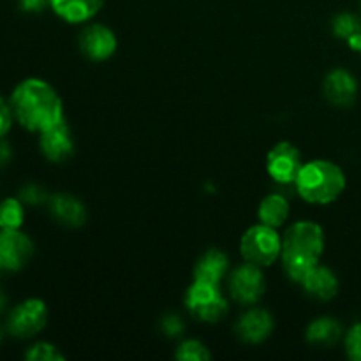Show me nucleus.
I'll return each instance as SVG.
<instances>
[{
    "instance_id": "nucleus-1",
    "label": "nucleus",
    "mask_w": 361,
    "mask_h": 361,
    "mask_svg": "<svg viewBox=\"0 0 361 361\" xmlns=\"http://www.w3.org/2000/svg\"><path fill=\"white\" fill-rule=\"evenodd\" d=\"M14 118L30 133H42L63 118V102L59 92L41 78H27L11 94Z\"/></svg>"
},
{
    "instance_id": "nucleus-2",
    "label": "nucleus",
    "mask_w": 361,
    "mask_h": 361,
    "mask_svg": "<svg viewBox=\"0 0 361 361\" xmlns=\"http://www.w3.org/2000/svg\"><path fill=\"white\" fill-rule=\"evenodd\" d=\"M324 252V231L317 222L300 221L289 226L282 236L281 261L286 275L300 284Z\"/></svg>"
},
{
    "instance_id": "nucleus-3",
    "label": "nucleus",
    "mask_w": 361,
    "mask_h": 361,
    "mask_svg": "<svg viewBox=\"0 0 361 361\" xmlns=\"http://www.w3.org/2000/svg\"><path fill=\"white\" fill-rule=\"evenodd\" d=\"M348 180L338 164L328 159H312L303 162L295 180V190L309 204H330L345 190Z\"/></svg>"
},
{
    "instance_id": "nucleus-4",
    "label": "nucleus",
    "mask_w": 361,
    "mask_h": 361,
    "mask_svg": "<svg viewBox=\"0 0 361 361\" xmlns=\"http://www.w3.org/2000/svg\"><path fill=\"white\" fill-rule=\"evenodd\" d=\"M282 238L277 229L270 226L259 224L250 226L240 240V252L247 263L257 267H271L281 257Z\"/></svg>"
},
{
    "instance_id": "nucleus-5",
    "label": "nucleus",
    "mask_w": 361,
    "mask_h": 361,
    "mask_svg": "<svg viewBox=\"0 0 361 361\" xmlns=\"http://www.w3.org/2000/svg\"><path fill=\"white\" fill-rule=\"evenodd\" d=\"M185 307L196 319L203 323H217L228 314L229 305L222 295L221 286L194 281L185 293Z\"/></svg>"
},
{
    "instance_id": "nucleus-6",
    "label": "nucleus",
    "mask_w": 361,
    "mask_h": 361,
    "mask_svg": "<svg viewBox=\"0 0 361 361\" xmlns=\"http://www.w3.org/2000/svg\"><path fill=\"white\" fill-rule=\"evenodd\" d=\"M229 295L242 305H256L267 291L263 268L252 263H243L231 271L228 279Z\"/></svg>"
},
{
    "instance_id": "nucleus-7",
    "label": "nucleus",
    "mask_w": 361,
    "mask_h": 361,
    "mask_svg": "<svg viewBox=\"0 0 361 361\" xmlns=\"http://www.w3.org/2000/svg\"><path fill=\"white\" fill-rule=\"evenodd\" d=\"M48 307L39 298H27L18 303L7 317V331L16 338H30L44 330Z\"/></svg>"
},
{
    "instance_id": "nucleus-8",
    "label": "nucleus",
    "mask_w": 361,
    "mask_h": 361,
    "mask_svg": "<svg viewBox=\"0 0 361 361\" xmlns=\"http://www.w3.org/2000/svg\"><path fill=\"white\" fill-rule=\"evenodd\" d=\"M303 161L298 148L289 141H279L267 155V171L279 185H293Z\"/></svg>"
},
{
    "instance_id": "nucleus-9",
    "label": "nucleus",
    "mask_w": 361,
    "mask_h": 361,
    "mask_svg": "<svg viewBox=\"0 0 361 361\" xmlns=\"http://www.w3.org/2000/svg\"><path fill=\"white\" fill-rule=\"evenodd\" d=\"M34 242L21 229H0V263L7 271H20L34 256Z\"/></svg>"
},
{
    "instance_id": "nucleus-10",
    "label": "nucleus",
    "mask_w": 361,
    "mask_h": 361,
    "mask_svg": "<svg viewBox=\"0 0 361 361\" xmlns=\"http://www.w3.org/2000/svg\"><path fill=\"white\" fill-rule=\"evenodd\" d=\"M80 51L92 62H104L115 55L118 48V39L116 34L104 23H90L81 30Z\"/></svg>"
},
{
    "instance_id": "nucleus-11",
    "label": "nucleus",
    "mask_w": 361,
    "mask_h": 361,
    "mask_svg": "<svg viewBox=\"0 0 361 361\" xmlns=\"http://www.w3.org/2000/svg\"><path fill=\"white\" fill-rule=\"evenodd\" d=\"M39 148H41L42 155L55 164L66 162L73 157L74 150H76V141H74L73 130H71L66 116L55 126L39 133Z\"/></svg>"
},
{
    "instance_id": "nucleus-12",
    "label": "nucleus",
    "mask_w": 361,
    "mask_h": 361,
    "mask_svg": "<svg viewBox=\"0 0 361 361\" xmlns=\"http://www.w3.org/2000/svg\"><path fill=\"white\" fill-rule=\"evenodd\" d=\"M360 85L355 74L344 67H335L324 76L323 94L335 108H351L358 99Z\"/></svg>"
},
{
    "instance_id": "nucleus-13",
    "label": "nucleus",
    "mask_w": 361,
    "mask_h": 361,
    "mask_svg": "<svg viewBox=\"0 0 361 361\" xmlns=\"http://www.w3.org/2000/svg\"><path fill=\"white\" fill-rule=\"evenodd\" d=\"M48 210L59 224L66 228H81L87 222V208L83 201L69 192L49 194Z\"/></svg>"
},
{
    "instance_id": "nucleus-14",
    "label": "nucleus",
    "mask_w": 361,
    "mask_h": 361,
    "mask_svg": "<svg viewBox=\"0 0 361 361\" xmlns=\"http://www.w3.org/2000/svg\"><path fill=\"white\" fill-rule=\"evenodd\" d=\"M275 328L274 316L267 309H254L247 310L236 323V334L247 344H261L271 335Z\"/></svg>"
},
{
    "instance_id": "nucleus-15",
    "label": "nucleus",
    "mask_w": 361,
    "mask_h": 361,
    "mask_svg": "<svg viewBox=\"0 0 361 361\" xmlns=\"http://www.w3.org/2000/svg\"><path fill=\"white\" fill-rule=\"evenodd\" d=\"M303 291L310 296V298L321 300V302H328V300L335 298L338 293V279L331 268L324 267V264H316L309 274L303 277L300 282Z\"/></svg>"
},
{
    "instance_id": "nucleus-16",
    "label": "nucleus",
    "mask_w": 361,
    "mask_h": 361,
    "mask_svg": "<svg viewBox=\"0 0 361 361\" xmlns=\"http://www.w3.org/2000/svg\"><path fill=\"white\" fill-rule=\"evenodd\" d=\"M104 6V0H49V7L67 23H87Z\"/></svg>"
},
{
    "instance_id": "nucleus-17",
    "label": "nucleus",
    "mask_w": 361,
    "mask_h": 361,
    "mask_svg": "<svg viewBox=\"0 0 361 361\" xmlns=\"http://www.w3.org/2000/svg\"><path fill=\"white\" fill-rule=\"evenodd\" d=\"M229 270V257L219 249H208L194 267V281L219 284L224 281Z\"/></svg>"
},
{
    "instance_id": "nucleus-18",
    "label": "nucleus",
    "mask_w": 361,
    "mask_h": 361,
    "mask_svg": "<svg viewBox=\"0 0 361 361\" xmlns=\"http://www.w3.org/2000/svg\"><path fill=\"white\" fill-rule=\"evenodd\" d=\"M344 335V328L335 317L321 316L314 319L307 326L305 337L312 345H321V348H331L337 344Z\"/></svg>"
},
{
    "instance_id": "nucleus-19",
    "label": "nucleus",
    "mask_w": 361,
    "mask_h": 361,
    "mask_svg": "<svg viewBox=\"0 0 361 361\" xmlns=\"http://www.w3.org/2000/svg\"><path fill=\"white\" fill-rule=\"evenodd\" d=\"M259 222L270 226V228H281L289 217V201L284 194L274 192L263 197L257 210Z\"/></svg>"
},
{
    "instance_id": "nucleus-20",
    "label": "nucleus",
    "mask_w": 361,
    "mask_h": 361,
    "mask_svg": "<svg viewBox=\"0 0 361 361\" xmlns=\"http://www.w3.org/2000/svg\"><path fill=\"white\" fill-rule=\"evenodd\" d=\"M25 221V204L20 197L0 201V229H21Z\"/></svg>"
},
{
    "instance_id": "nucleus-21",
    "label": "nucleus",
    "mask_w": 361,
    "mask_h": 361,
    "mask_svg": "<svg viewBox=\"0 0 361 361\" xmlns=\"http://www.w3.org/2000/svg\"><path fill=\"white\" fill-rule=\"evenodd\" d=\"M331 32L335 37L348 42L349 39L361 34V18L355 13H341L331 20Z\"/></svg>"
},
{
    "instance_id": "nucleus-22",
    "label": "nucleus",
    "mask_w": 361,
    "mask_h": 361,
    "mask_svg": "<svg viewBox=\"0 0 361 361\" xmlns=\"http://www.w3.org/2000/svg\"><path fill=\"white\" fill-rule=\"evenodd\" d=\"M176 360L182 361H207L212 358V353L207 345L196 338H187V341L180 342L175 353Z\"/></svg>"
},
{
    "instance_id": "nucleus-23",
    "label": "nucleus",
    "mask_w": 361,
    "mask_h": 361,
    "mask_svg": "<svg viewBox=\"0 0 361 361\" xmlns=\"http://www.w3.org/2000/svg\"><path fill=\"white\" fill-rule=\"evenodd\" d=\"M25 358L28 361H63L66 356L59 351L56 345L49 344V342H37L28 348Z\"/></svg>"
},
{
    "instance_id": "nucleus-24",
    "label": "nucleus",
    "mask_w": 361,
    "mask_h": 361,
    "mask_svg": "<svg viewBox=\"0 0 361 361\" xmlns=\"http://www.w3.org/2000/svg\"><path fill=\"white\" fill-rule=\"evenodd\" d=\"M18 197H20L25 207H41V204L48 203L49 194L39 183H25L20 192H18Z\"/></svg>"
},
{
    "instance_id": "nucleus-25",
    "label": "nucleus",
    "mask_w": 361,
    "mask_h": 361,
    "mask_svg": "<svg viewBox=\"0 0 361 361\" xmlns=\"http://www.w3.org/2000/svg\"><path fill=\"white\" fill-rule=\"evenodd\" d=\"M345 355L353 361H361V323H356L355 326L349 328V331L344 337Z\"/></svg>"
},
{
    "instance_id": "nucleus-26",
    "label": "nucleus",
    "mask_w": 361,
    "mask_h": 361,
    "mask_svg": "<svg viewBox=\"0 0 361 361\" xmlns=\"http://www.w3.org/2000/svg\"><path fill=\"white\" fill-rule=\"evenodd\" d=\"M159 328H161L162 334L166 335V337H180V335L183 334V330H185V324H183L182 317L176 316V314H168V316H164L161 319V324H159Z\"/></svg>"
},
{
    "instance_id": "nucleus-27",
    "label": "nucleus",
    "mask_w": 361,
    "mask_h": 361,
    "mask_svg": "<svg viewBox=\"0 0 361 361\" xmlns=\"http://www.w3.org/2000/svg\"><path fill=\"white\" fill-rule=\"evenodd\" d=\"M14 120L16 118H14L11 102L6 101V99L0 95V137H4L7 133H9L11 127H13Z\"/></svg>"
},
{
    "instance_id": "nucleus-28",
    "label": "nucleus",
    "mask_w": 361,
    "mask_h": 361,
    "mask_svg": "<svg viewBox=\"0 0 361 361\" xmlns=\"http://www.w3.org/2000/svg\"><path fill=\"white\" fill-rule=\"evenodd\" d=\"M18 7L27 14H39L49 7V0H18Z\"/></svg>"
},
{
    "instance_id": "nucleus-29",
    "label": "nucleus",
    "mask_w": 361,
    "mask_h": 361,
    "mask_svg": "<svg viewBox=\"0 0 361 361\" xmlns=\"http://www.w3.org/2000/svg\"><path fill=\"white\" fill-rule=\"evenodd\" d=\"M13 161V147L4 137H0V169Z\"/></svg>"
},
{
    "instance_id": "nucleus-30",
    "label": "nucleus",
    "mask_w": 361,
    "mask_h": 361,
    "mask_svg": "<svg viewBox=\"0 0 361 361\" xmlns=\"http://www.w3.org/2000/svg\"><path fill=\"white\" fill-rule=\"evenodd\" d=\"M6 307H7V298H6V295H4V293L0 291V314H2L4 310H6Z\"/></svg>"
},
{
    "instance_id": "nucleus-31",
    "label": "nucleus",
    "mask_w": 361,
    "mask_h": 361,
    "mask_svg": "<svg viewBox=\"0 0 361 361\" xmlns=\"http://www.w3.org/2000/svg\"><path fill=\"white\" fill-rule=\"evenodd\" d=\"M2 338H4V330L0 328V342H2Z\"/></svg>"
},
{
    "instance_id": "nucleus-32",
    "label": "nucleus",
    "mask_w": 361,
    "mask_h": 361,
    "mask_svg": "<svg viewBox=\"0 0 361 361\" xmlns=\"http://www.w3.org/2000/svg\"><path fill=\"white\" fill-rule=\"evenodd\" d=\"M4 270V268H2V263H0V271H2Z\"/></svg>"
},
{
    "instance_id": "nucleus-33",
    "label": "nucleus",
    "mask_w": 361,
    "mask_h": 361,
    "mask_svg": "<svg viewBox=\"0 0 361 361\" xmlns=\"http://www.w3.org/2000/svg\"><path fill=\"white\" fill-rule=\"evenodd\" d=\"M360 55H361V51H360Z\"/></svg>"
}]
</instances>
